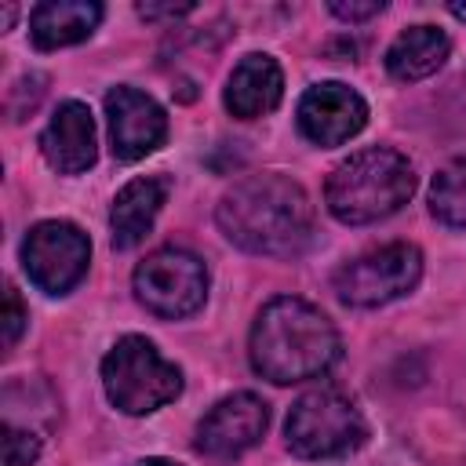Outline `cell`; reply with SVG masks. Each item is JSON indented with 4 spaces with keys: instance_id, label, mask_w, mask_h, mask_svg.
<instances>
[{
    "instance_id": "cell-19",
    "label": "cell",
    "mask_w": 466,
    "mask_h": 466,
    "mask_svg": "<svg viewBox=\"0 0 466 466\" xmlns=\"http://www.w3.org/2000/svg\"><path fill=\"white\" fill-rule=\"evenodd\" d=\"M25 320H29V313H25L22 299H18V291L7 284V291H4V346H7V350L18 342Z\"/></svg>"
},
{
    "instance_id": "cell-4",
    "label": "cell",
    "mask_w": 466,
    "mask_h": 466,
    "mask_svg": "<svg viewBox=\"0 0 466 466\" xmlns=\"http://www.w3.org/2000/svg\"><path fill=\"white\" fill-rule=\"evenodd\" d=\"M102 390L124 415H149L182 393V371L146 335H124L102 357Z\"/></svg>"
},
{
    "instance_id": "cell-17",
    "label": "cell",
    "mask_w": 466,
    "mask_h": 466,
    "mask_svg": "<svg viewBox=\"0 0 466 466\" xmlns=\"http://www.w3.org/2000/svg\"><path fill=\"white\" fill-rule=\"evenodd\" d=\"M430 211L451 229H466V157L448 160L430 186Z\"/></svg>"
},
{
    "instance_id": "cell-5",
    "label": "cell",
    "mask_w": 466,
    "mask_h": 466,
    "mask_svg": "<svg viewBox=\"0 0 466 466\" xmlns=\"http://www.w3.org/2000/svg\"><path fill=\"white\" fill-rule=\"evenodd\" d=\"M284 437L299 459H339L368 441V422L342 390L313 386L291 404Z\"/></svg>"
},
{
    "instance_id": "cell-11",
    "label": "cell",
    "mask_w": 466,
    "mask_h": 466,
    "mask_svg": "<svg viewBox=\"0 0 466 466\" xmlns=\"http://www.w3.org/2000/svg\"><path fill=\"white\" fill-rule=\"evenodd\" d=\"M295 120L313 146H342L368 124V102L353 87L339 80H324L306 87V95L299 98Z\"/></svg>"
},
{
    "instance_id": "cell-2",
    "label": "cell",
    "mask_w": 466,
    "mask_h": 466,
    "mask_svg": "<svg viewBox=\"0 0 466 466\" xmlns=\"http://www.w3.org/2000/svg\"><path fill=\"white\" fill-rule=\"evenodd\" d=\"M339 331L328 313L299 295L269 299L248 339V357L255 375L269 379L273 386H291L302 379L324 375L339 360Z\"/></svg>"
},
{
    "instance_id": "cell-3",
    "label": "cell",
    "mask_w": 466,
    "mask_h": 466,
    "mask_svg": "<svg viewBox=\"0 0 466 466\" xmlns=\"http://www.w3.org/2000/svg\"><path fill=\"white\" fill-rule=\"evenodd\" d=\"M415 193V167L390 146L350 153L324 182L328 211L346 226H368L400 211Z\"/></svg>"
},
{
    "instance_id": "cell-14",
    "label": "cell",
    "mask_w": 466,
    "mask_h": 466,
    "mask_svg": "<svg viewBox=\"0 0 466 466\" xmlns=\"http://www.w3.org/2000/svg\"><path fill=\"white\" fill-rule=\"evenodd\" d=\"M167 189H171V182L164 175H138L113 197L109 229H113L116 251H131L135 244L146 240V233L153 229V222L167 200Z\"/></svg>"
},
{
    "instance_id": "cell-23",
    "label": "cell",
    "mask_w": 466,
    "mask_h": 466,
    "mask_svg": "<svg viewBox=\"0 0 466 466\" xmlns=\"http://www.w3.org/2000/svg\"><path fill=\"white\" fill-rule=\"evenodd\" d=\"M448 11H451L455 18H462V22H466V4H448Z\"/></svg>"
},
{
    "instance_id": "cell-18",
    "label": "cell",
    "mask_w": 466,
    "mask_h": 466,
    "mask_svg": "<svg viewBox=\"0 0 466 466\" xmlns=\"http://www.w3.org/2000/svg\"><path fill=\"white\" fill-rule=\"evenodd\" d=\"M40 455V437L15 422H4V466H29Z\"/></svg>"
},
{
    "instance_id": "cell-8",
    "label": "cell",
    "mask_w": 466,
    "mask_h": 466,
    "mask_svg": "<svg viewBox=\"0 0 466 466\" xmlns=\"http://www.w3.org/2000/svg\"><path fill=\"white\" fill-rule=\"evenodd\" d=\"M91 262V240L76 222L44 218L22 240V269L44 295H69Z\"/></svg>"
},
{
    "instance_id": "cell-7",
    "label": "cell",
    "mask_w": 466,
    "mask_h": 466,
    "mask_svg": "<svg viewBox=\"0 0 466 466\" xmlns=\"http://www.w3.org/2000/svg\"><path fill=\"white\" fill-rule=\"evenodd\" d=\"M135 299L160 320L193 317L208 299V266L186 248H157L135 266Z\"/></svg>"
},
{
    "instance_id": "cell-20",
    "label": "cell",
    "mask_w": 466,
    "mask_h": 466,
    "mask_svg": "<svg viewBox=\"0 0 466 466\" xmlns=\"http://www.w3.org/2000/svg\"><path fill=\"white\" fill-rule=\"evenodd\" d=\"M386 4L382 0H368V4H346V0H331L328 4V11L335 15V18H342V22H364V18H371V15H379Z\"/></svg>"
},
{
    "instance_id": "cell-9",
    "label": "cell",
    "mask_w": 466,
    "mask_h": 466,
    "mask_svg": "<svg viewBox=\"0 0 466 466\" xmlns=\"http://www.w3.org/2000/svg\"><path fill=\"white\" fill-rule=\"evenodd\" d=\"M269 426V408L258 393H229L222 397L200 422H197V441L193 448L208 459H237L248 448L262 441Z\"/></svg>"
},
{
    "instance_id": "cell-16",
    "label": "cell",
    "mask_w": 466,
    "mask_h": 466,
    "mask_svg": "<svg viewBox=\"0 0 466 466\" xmlns=\"http://www.w3.org/2000/svg\"><path fill=\"white\" fill-rule=\"evenodd\" d=\"M451 55V40L437 25H408L397 33V40L386 47V73L400 84H415L433 76Z\"/></svg>"
},
{
    "instance_id": "cell-6",
    "label": "cell",
    "mask_w": 466,
    "mask_h": 466,
    "mask_svg": "<svg viewBox=\"0 0 466 466\" xmlns=\"http://www.w3.org/2000/svg\"><path fill=\"white\" fill-rule=\"evenodd\" d=\"M422 280V251L408 240L371 248L342 262L331 277L335 295L353 309H375L393 299H404Z\"/></svg>"
},
{
    "instance_id": "cell-1",
    "label": "cell",
    "mask_w": 466,
    "mask_h": 466,
    "mask_svg": "<svg viewBox=\"0 0 466 466\" xmlns=\"http://www.w3.org/2000/svg\"><path fill=\"white\" fill-rule=\"evenodd\" d=\"M215 222L240 251L291 258L313 237V204L295 178L280 171H262L244 175L222 193Z\"/></svg>"
},
{
    "instance_id": "cell-15",
    "label": "cell",
    "mask_w": 466,
    "mask_h": 466,
    "mask_svg": "<svg viewBox=\"0 0 466 466\" xmlns=\"http://www.w3.org/2000/svg\"><path fill=\"white\" fill-rule=\"evenodd\" d=\"M102 22V4L95 0H44L29 11V36L40 51L69 47L87 40Z\"/></svg>"
},
{
    "instance_id": "cell-22",
    "label": "cell",
    "mask_w": 466,
    "mask_h": 466,
    "mask_svg": "<svg viewBox=\"0 0 466 466\" xmlns=\"http://www.w3.org/2000/svg\"><path fill=\"white\" fill-rule=\"evenodd\" d=\"M135 466H182V462H175V459H142V462H135Z\"/></svg>"
},
{
    "instance_id": "cell-12",
    "label": "cell",
    "mask_w": 466,
    "mask_h": 466,
    "mask_svg": "<svg viewBox=\"0 0 466 466\" xmlns=\"http://www.w3.org/2000/svg\"><path fill=\"white\" fill-rule=\"evenodd\" d=\"M40 153L58 175L87 171L95 164V157H98V135H95L91 109L84 102H76V98H66L51 113V120H47V127L40 135Z\"/></svg>"
},
{
    "instance_id": "cell-10",
    "label": "cell",
    "mask_w": 466,
    "mask_h": 466,
    "mask_svg": "<svg viewBox=\"0 0 466 466\" xmlns=\"http://www.w3.org/2000/svg\"><path fill=\"white\" fill-rule=\"evenodd\" d=\"M106 116H109V138L116 160H142L167 138V113L157 98H149L138 87H113L106 95Z\"/></svg>"
},
{
    "instance_id": "cell-13",
    "label": "cell",
    "mask_w": 466,
    "mask_h": 466,
    "mask_svg": "<svg viewBox=\"0 0 466 466\" xmlns=\"http://www.w3.org/2000/svg\"><path fill=\"white\" fill-rule=\"evenodd\" d=\"M280 98H284V73L273 55H258V51L244 55L233 66L222 91V102L237 120L266 116L280 106Z\"/></svg>"
},
{
    "instance_id": "cell-21",
    "label": "cell",
    "mask_w": 466,
    "mask_h": 466,
    "mask_svg": "<svg viewBox=\"0 0 466 466\" xmlns=\"http://www.w3.org/2000/svg\"><path fill=\"white\" fill-rule=\"evenodd\" d=\"M135 11L153 22V18H178V15H189L193 4H164V7H160V4H138Z\"/></svg>"
}]
</instances>
